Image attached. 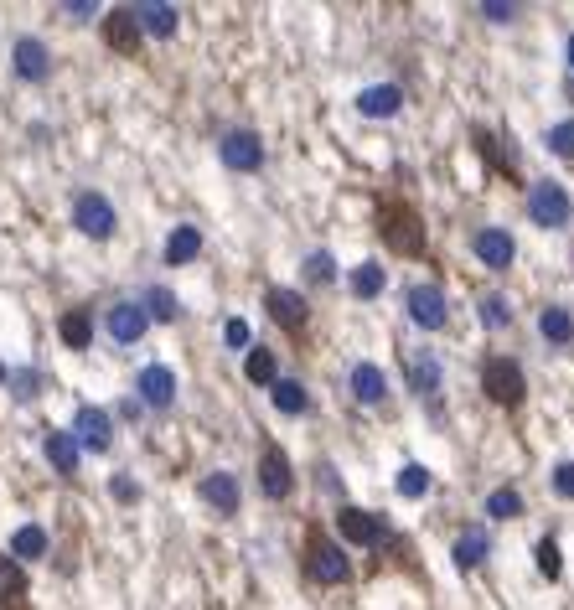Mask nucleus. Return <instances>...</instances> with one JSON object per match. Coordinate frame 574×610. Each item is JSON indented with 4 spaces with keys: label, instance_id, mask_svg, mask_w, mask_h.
<instances>
[{
    "label": "nucleus",
    "instance_id": "nucleus-1",
    "mask_svg": "<svg viewBox=\"0 0 574 610\" xmlns=\"http://www.w3.org/2000/svg\"><path fill=\"white\" fill-rule=\"evenodd\" d=\"M378 233H383L388 249L404 254V259L425 254V223H419V212L409 202H383L378 207Z\"/></svg>",
    "mask_w": 574,
    "mask_h": 610
},
{
    "label": "nucleus",
    "instance_id": "nucleus-2",
    "mask_svg": "<svg viewBox=\"0 0 574 610\" xmlns=\"http://www.w3.org/2000/svg\"><path fill=\"white\" fill-rule=\"evenodd\" d=\"M481 388H487V399L497 409H518L528 399V378L512 357H487L481 362Z\"/></svg>",
    "mask_w": 574,
    "mask_h": 610
},
{
    "label": "nucleus",
    "instance_id": "nucleus-3",
    "mask_svg": "<svg viewBox=\"0 0 574 610\" xmlns=\"http://www.w3.org/2000/svg\"><path fill=\"white\" fill-rule=\"evenodd\" d=\"M306 574L316 579V585H342V579L352 574L342 543H331L321 528H311V538H306Z\"/></svg>",
    "mask_w": 574,
    "mask_h": 610
},
{
    "label": "nucleus",
    "instance_id": "nucleus-4",
    "mask_svg": "<svg viewBox=\"0 0 574 610\" xmlns=\"http://www.w3.org/2000/svg\"><path fill=\"white\" fill-rule=\"evenodd\" d=\"M569 212H574V202L559 181H533L528 187V218L538 228H569Z\"/></svg>",
    "mask_w": 574,
    "mask_h": 610
},
{
    "label": "nucleus",
    "instance_id": "nucleus-5",
    "mask_svg": "<svg viewBox=\"0 0 574 610\" xmlns=\"http://www.w3.org/2000/svg\"><path fill=\"white\" fill-rule=\"evenodd\" d=\"M259 492H264L269 502H285V497L295 492V471H290V455H285L280 445H269V450L259 455Z\"/></svg>",
    "mask_w": 574,
    "mask_h": 610
},
{
    "label": "nucleus",
    "instance_id": "nucleus-6",
    "mask_svg": "<svg viewBox=\"0 0 574 610\" xmlns=\"http://www.w3.org/2000/svg\"><path fill=\"white\" fill-rule=\"evenodd\" d=\"M218 156H223L228 171H259L264 166V140L254 130H228L218 140Z\"/></svg>",
    "mask_w": 574,
    "mask_h": 610
},
{
    "label": "nucleus",
    "instance_id": "nucleus-7",
    "mask_svg": "<svg viewBox=\"0 0 574 610\" xmlns=\"http://www.w3.org/2000/svg\"><path fill=\"white\" fill-rule=\"evenodd\" d=\"M73 223H78V233H88V238H109V233H114V202H109L104 192H78Z\"/></svg>",
    "mask_w": 574,
    "mask_h": 610
},
{
    "label": "nucleus",
    "instance_id": "nucleus-8",
    "mask_svg": "<svg viewBox=\"0 0 574 610\" xmlns=\"http://www.w3.org/2000/svg\"><path fill=\"white\" fill-rule=\"evenodd\" d=\"M73 440H78V450L104 455V450L114 445V424H109V414H104V409H94V404H83V409H78V419H73Z\"/></svg>",
    "mask_w": 574,
    "mask_h": 610
},
{
    "label": "nucleus",
    "instance_id": "nucleus-9",
    "mask_svg": "<svg viewBox=\"0 0 574 610\" xmlns=\"http://www.w3.org/2000/svg\"><path fill=\"white\" fill-rule=\"evenodd\" d=\"M471 249H476V259L487 264V269H512V259H518V243H512V233L507 228H476V238H471Z\"/></svg>",
    "mask_w": 574,
    "mask_h": 610
},
{
    "label": "nucleus",
    "instance_id": "nucleus-10",
    "mask_svg": "<svg viewBox=\"0 0 574 610\" xmlns=\"http://www.w3.org/2000/svg\"><path fill=\"white\" fill-rule=\"evenodd\" d=\"M445 295H440V285H414L409 290V321L419 326V331H440L445 326Z\"/></svg>",
    "mask_w": 574,
    "mask_h": 610
},
{
    "label": "nucleus",
    "instance_id": "nucleus-11",
    "mask_svg": "<svg viewBox=\"0 0 574 610\" xmlns=\"http://www.w3.org/2000/svg\"><path fill=\"white\" fill-rule=\"evenodd\" d=\"M145 326H150L145 305H135V300H119V305H109V337H114L119 347H135V342L145 337Z\"/></svg>",
    "mask_w": 574,
    "mask_h": 610
},
{
    "label": "nucleus",
    "instance_id": "nucleus-12",
    "mask_svg": "<svg viewBox=\"0 0 574 610\" xmlns=\"http://www.w3.org/2000/svg\"><path fill=\"white\" fill-rule=\"evenodd\" d=\"M135 388H140V404H150V409H171L176 404V373L161 368V362H150V368L135 378Z\"/></svg>",
    "mask_w": 574,
    "mask_h": 610
},
{
    "label": "nucleus",
    "instance_id": "nucleus-13",
    "mask_svg": "<svg viewBox=\"0 0 574 610\" xmlns=\"http://www.w3.org/2000/svg\"><path fill=\"white\" fill-rule=\"evenodd\" d=\"M337 533L357 548H373L383 538V523H378V512H362V507H342L337 512Z\"/></svg>",
    "mask_w": 574,
    "mask_h": 610
},
{
    "label": "nucleus",
    "instance_id": "nucleus-14",
    "mask_svg": "<svg viewBox=\"0 0 574 610\" xmlns=\"http://www.w3.org/2000/svg\"><path fill=\"white\" fill-rule=\"evenodd\" d=\"M11 68H16V78H26V83H42V78L52 73V52H47L37 37H21L16 52H11Z\"/></svg>",
    "mask_w": 574,
    "mask_h": 610
},
{
    "label": "nucleus",
    "instance_id": "nucleus-15",
    "mask_svg": "<svg viewBox=\"0 0 574 610\" xmlns=\"http://www.w3.org/2000/svg\"><path fill=\"white\" fill-rule=\"evenodd\" d=\"M104 42H109L114 52H125V57H135V52H140V21H135V11H130V6H119V11H109V16H104Z\"/></svg>",
    "mask_w": 574,
    "mask_h": 610
},
{
    "label": "nucleus",
    "instance_id": "nucleus-16",
    "mask_svg": "<svg viewBox=\"0 0 574 610\" xmlns=\"http://www.w3.org/2000/svg\"><path fill=\"white\" fill-rule=\"evenodd\" d=\"M399 109H404V88L399 83H373V88L357 94V114H368V119H394Z\"/></svg>",
    "mask_w": 574,
    "mask_h": 610
},
{
    "label": "nucleus",
    "instance_id": "nucleus-17",
    "mask_svg": "<svg viewBox=\"0 0 574 610\" xmlns=\"http://www.w3.org/2000/svg\"><path fill=\"white\" fill-rule=\"evenodd\" d=\"M264 305H269V316H275V321L290 331V337H300V331H306V300H300L295 290H280V285H275V290L264 295Z\"/></svg>",
    "mask_w": 574,
    "mask_h": 610
},
{
    "label": "nucleus",
    "instance_id": "nucleus-18",
    "mask_svg": "<svg viewBox=\"0 0 574 610\" xmlns=\"http://www.w3.org/2000/svg\"><path fill=\"white\" fill-rule=\"evenodd\" d=\"M202 502L213 507V512H223V517H233L238 512V481L228 476V471H213V476H202Z\"/></svg>",
    "mask_w": 574,
    "mask_h": 610
},
{
    "label": "nucleus",
    "instance_id": "nucleus-19",
    "mask_svg": "<svg viewBox=\"0 0 574 610\" xmlns=\"http://www.w3.org/2000/svg\"><path fill=\"white\" fill-rule=\"evenodd\" d=\"M352 393H357V404H383L388 399V378L378 362H357L352 368Z\"/></svg>",
    "mask_w": 574,
    "mask_h": 610
},
{
    "label": "nucleus",
    "instance_id": "nucleus-20",
    "mask_svg": "<svg viewBox=\"0 0 574 610\" xmlns=\"http://www.w3.org/2000/svg\"><path fill=\"white\" fill-rule=\"evenodd\" d=\"M269 399H275L280 414H306L311 409V393L300 388V378H275L269 383Z\"/></svg>",
    "mask_w": 574,
    "mask_h": 610
},
{
    "label": "nucleus",
    "instance_id": "nucleus-21",
    "mask_svg": "<svg viewBox=\"0 0 574 610\" xmlns=\"http://www.w3.org/2000/svg\"><path fill=\"white\" fill-rule=\"evenodd\" d=\"M78 455H83V450H78V440H73L68 430H52V435H47V461H52V471L73 476V471H78Z\"/></svg>",
    "mask_w": 574,
    "mask_h": 610
},
{
    "label": "nucleus",
    "instance_id": "nucleus-22",
    "mask_svg": "<svg viewBox=\"0 0 574 610\" xmlns=\"http://www.w3.org/2000/svg\"><path fill=\"white\" fill-rule=\"evenodd\" d=\"M538 331H543V337H549L554 347H569V342H574V316L564 311V305H543Z\"/></svg>",
    "mask_w": 574,
    "mask_h": 610
},
{
    "label": "nucleus",
    "instance_id": "nucleus-23",
    "mask_svg": "<svg viewBox=\"0 0 574 610\" xmlns=\"http://www.w3.org/2000/svg\"><path fill=\"white\" fill-rule=\"evenodd\" d=\"M202 254V233L192 223H181L171 238H166V264H192Z\"/></svg>",
    "mask_w": 574,
    "mask_h": 610
},
{
    "label": "nucleus",
    "instance_id": "nucleus-24",
    "mask_svg": "<svg viewBox=\"0 0 574 610\" xmlns=\"http://www.w3.org/2000/svg\"><path fill=\"white\" fill-rule=\"evenodd\" d=\"M21 595H26V569H21L11 554H0V605L16 610V605H21Z\"/></svg>",
    "mask_w": 574,
    "mask_h": 610
},
{
    "label": "nucleus",
    "instance_id": "nucleus-25",
    "mask_svg": "<svg viewBox=\"0 0 574 610\" xmlns=\"http://www.w3.org/2000/svg\"><path fill=\"white\" fill-rule=\"evenodd\" d=\"M135 21H140V37H176V6H135Z\"/></svg>",
    "mask_w": 574,
    "mask_h": 610
},
{
    "label": "nucleus",
    "instance_id": "nucleus-26",
    "mask_svg": "<svg viewBox=\"0 0 574 610\" xmlns=\"http://www.w3.org/2000/svg\"><path fill=\"white\" fill-rule=\"evenodd\" d=\"M42 554H47V528L26 523V528L11 533V559H16V564H21V559H42Z\"/></svg>",
    "mask_w": 574,
    "mask_h": 610
},
{
    "label": "nucleus",
    "instance_id": "nucleus-27",
    "mask_svg": "<svg viewBox=\"0 0 574 610\" xmlns=\"http://www.w3.org/2000/svg\"><path fill=\"white\" fill-rule=\"evenodd\" d=\"M57 331H63V342L73 352H83L88 342H94V321H88V311H68L63 321H57Z\"/></svg>",
    "mask_w": 574,
    "mask_h": 610
},
{
    "label": "nucleus",
    "instance_id": "nucleus-28",
    "mask_svg": "<svg viewBox=\"0 0 574 610\" xmlns=\"http://www.w3.org/2000/svg\"><path fill=\"white\" fill-rule=\"evenodd\" d=\"M450 554H456V564H461V569H476L481 559H487V533L466 528V533L456 538V548H450Z\"/></svg>",
    "mask_w": 574,
    "mask_h": 610
},
{
    "label": "nucleus",
    "instance_id": "nucleus-29",
    "mask_svg": "<svg viewBox=\"0 0 574 610\" xmlns=\"http://www.w3.org/2000/svg\"><path fill=\"white\" fill-rule=\"evenodd\" d=\"M352 295L357 300H378L383 295V264H357L352 269Z\"/></svg>",
    "mask_w": 574,
    "mask_h": 610
},
{
    "label": "nucleus",
    "instance_id": "nucleus-30",
    "mask_svg": "<svg viewBox=\"0 0 574 610\" xmlns=\"http://www.w3.org/2000/svg\"><path fill=\"white\" fill-rule=\"evenodd\" d=\"M244 373H249V383L269 388V383L280 378V368H275V352H269V347H254V352H249V362H244Z\"/></svg>",
    "mask_w": 574,
    "mask_h": 610
},
{
    "label": "nucleus",
    "instance_id": "nucleus-31",
    "mask_svg": "<svg viewBox=\"0 0 574 610\" xmlns=\"http://www.w3.org/2000/svg\"><path fill=\"white\" fill-rule=\"evenodd\" d=\"M409 383H414V393H435L440 388V362L435 357H409Z\"/></svg>",
    "mask_w": 574,
    "mask_h": 610
},
{
    "label": "nucleus",
    "instance_id": "nucleus-32",
    "mask_svg": "<svg viewBox=\"0 0 574 610\" xmlns=\"http://www.w3.org/2000/svg\"><path fill=\"white\" fill-rule=\"evenodd\" d=\"M487 512L497 517V523H507V517H523V492H512V486H497V492L487 497Z\"/></svg>",
    "mask_w": 574,
    "mask_h": 610
},
{
    "label": "nucleus",
    "instance_id": "nucleus-33",
    "mask_svg": "<svg viewBox=\"0 0 574 610\" xmlns=\"http://www.w3.org/2000/svg\"><path fill=\"white\" fill-rule=\"evenodd\" d=\"M145 316H156V321H176V316H181V305H176V295H171V290H161V285H156V290L145 295Z\"/></svg>",
    "mask_w": 574,
    "mask_h": 610
},
{
    "label": "nucleus",
    "instance_id": "nucleus-34",
    "mask_svg": "<svg viewBox=\"0 0 574 610\" xmlns=\"http://www.w3.org/2000/svg\"><path fill=\"white\" fill-rule=\"evenodd\" d=\"M306 280H311V285H331V280H337V259H331L326 249H316V254L306 259Z\"/></svg>",
    "mask_w": 574,
    "mask_h": 610
},
{
    "label": "nucleus",
    "instance_id": "nucleus-35",
    "mask_svg": "<svg viewBox=\"0 0 574 610\" xmlns=\"http://www.w3.org/2000/svg\"><path fill=\"white\" fill-rule=\"evenodd\" d=\"M399 492H404V497H425V492H430V471H425V466H404V471H399Z\"/></svg>",
    "mask_w": 574,
    "mask_h": 610
},
{
    "label": "nucleus",
    "instance_id": "nucleus-36",
    "mask_svg": "<svg viewBox=\"0 0 574 610\" xmlns=\"http://www.w3.org/2000/svg\"><path fill=\"white\" fill-rule=\"evenodd\" d=\"M481 321H487L492 331H502V326L512 321V305H507L502 295H487V300H481Z\"/></svg>",
    "mask_w": 574,
    "mask_h": 610
},
{
    "label": "nucleus",
    "instance_id": "nucleus-37",
    "mask_svg": "<svg viewBox=\"0 0 574 610\" xmlns=\"http://www.w3.org/2000/svg\"><path fill=\"white\" fill-rule=\"evenodd\" d=\"M533 554H538V569H543V574H549V579H559L564 559H559V543H554V538H538V548H533Z\"/></svg>",
    "mask_w": 574,
    "mask_h": 610
},
{
    "label": "nucleus",
    "instance_id": "nucleus-38",
    "mask_svg": "<svg viewBox=\"0 0 574 610\" xmlns=\"http://www.w3.org/2000/svg\"><path fill=\"white\" fill-rule=\"evenodd\" d=\"M549 150H554V156H574V119H559V125L549 130Z\"/></svg>",
    "mask_w": 574,
    "mask_h": 610
},
{
    "label": "nucleus",
    "instance_id": "nucleus-39",
    "mask_svg": "<svg viewBox=\"0 0 574 610\" xmlns=\"http://www.w3.org/2000/svg\"><path fill=\"white\" fill-rule=\"evenodd\" d=\"M223 337H228V347H249V321L233 316V321L223 326Z\"/></svg>",
    "mask_w": 574,
    "mask_h": 610
},
{
    "label": "nucleus",
    "instance_id": "nucleus-40",
    "mask_svg": "<svg viewBox=\"0 0 574 610\" xmlns=\"http://www.w3.org/2000/svg\"><path fill=\"white\" fill-rule=\"evenodd\" d=\"M554 492H559V497H569V502H574V461H564V466H559V471H554Z\"/></svg>",
    "mask_w": 574,
    "mask_h": 610
},
{
    "label": "nucleus",
    "instance_id": "nucleus-41",
    "mask_svg": "<svg viewBox=\"0 0 574 610\" xmlns=\"http://www.w3.org/2000/svg\"><path fill=\"white\" fill-rule=\"evenodd\" d=\"M481 16H487V21H512V16H518V6H512V0H507V6H502V0H487V6H481Z\"/></svg>",
    "mask_w": 574,
    "mask_h": 610
},
{
    "label": "nucleus",
    "instance_id": "nucleus-42",
    "mask_svg": "<svg viewBox=\"0 0 574 610\" xmlns=\"http://www.w3.org/2000/svg\"><path fill=\"white\" fill-rule=\"evenodd\" d=\"M109 492H114L119 502H135V497H140V486H135L130 476H114V486H109Z\"/></svg>",
    "mask_w": 574,
    "mask_h": 610
},
{
    "label": "nucleus",
    "instance_id": "nucleus-43",
    "mask_svg": "<svg viewBox=\"0 0 574 610\" xmlns=\"http://www.w3.org/2000/svg\"><path fill=\"white\" fill-rule=\"evenodd\" d=\"M11 383H16V399H32L37 393V373H11Z\"/></svg>",
    "mask_w": 574,
    "mask_h": 610
},
{
    "label": "nucleus",
    "instance_id": "nucleus-44",
    "mask_svg": "<svg viewBox=\"0 0 574 610\" xmlns=\"http://www.w3.org/2000/svg\"><path fill=\"white\" fill-rule=\"evenodd\" d=\"M68 16H73V21H88V16H94V6H88V0H78V6H68Z\"/></svg>",
    "mask_w": 574,
    "mask_h": 610
},
{
    "label": "nucleus",
    "instance_id": "nucleus-45",
    "mask_svg": "<svg viewBox=\"0 0 574 610\" xmlns=\"http://www.w3.org/2000/svg\"><path fill=\"white\" fill-rule=\"evenodd\" d=\"M564 52H569V68H574V37H569V47H564Z\"/></svg>",
    "mask_w": 574,
    "mask_h": 610
}]
</instances>
